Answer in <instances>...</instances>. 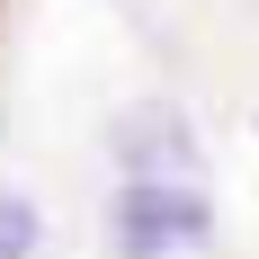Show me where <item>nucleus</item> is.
I'll return each instance as SVG.
<instances>
[{
  "label": "nucleus",
  "mask_w": 259,
  "mask_h": 259,
  "mask_svg": "<svg viewBox=\"0 0 259 259\" xmlns=\"http://www.w3.org/2000/svg\"><path fill=\"white\" fill-rule=\"evenodd\" d=\"M116 259H197L214 241V206L197 179H125L107 206Z\"/></svg>",
  "instance_id": "f257e3e1"
},
{
  "label": "nucleus",
  "mask_w": 259,
  "mask_h": 259,
  "mask_svg": "<svg viewBox=\"0 0 259 259\" xmlns=\"http://www.w3.org/2000/svg\"><path fill=\"white\" fill-rule=\"evenodd\" d=\"M116 152H125V179H197V152H188V134H179L170 107H143L116 134Z\"/></svg>",
  "instance_id": "f03ea898"
},
{
  "label": "nucleus",
  "mask_w": 259,
  "mask_h": 259,
  "mask_svg": "<svg viewBox=\"0 0 259 259\" xmlns=\"http://www.w3.org/2000/svg\"><path fill=\"white\" fill-rule=\"evenodd\" d=\"M0 259H36V206L18 188H0Z\"/></svg>",
  "instance_id": "7ed1b4c3"
}]
</instances>
